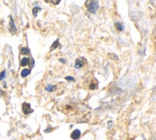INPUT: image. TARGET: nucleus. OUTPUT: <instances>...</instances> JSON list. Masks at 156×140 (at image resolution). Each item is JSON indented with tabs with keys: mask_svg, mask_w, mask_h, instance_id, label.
I'll return each mask as SVG.
<instances>
[{
	"mask_svg": "<svg viewBox=\"0 0 156 140\" xmlns=\"http://www.w3.org/2000/svg\"><path fill=\"white\" fill-rule=\"evenodd\" d=\"M30 75V70L29 69H24L21 71V77H26Z\"/></svg>",
	"mask_w": 156,
	"mask_h": 140,
	"instance_id": "0eeeda50",
	"label": "nucleus"
},
{
	"mask_svg": "<svg viewBox=\"0 0 156 140\" xmlns=\"http://www.w3.org/2000/svg\"><path fill=\"white\" fill-rule=\"evenodd\" d=\"M98 9V0H93V1L88 6V11L92 14H95Z\"/></svg>",
	"mask_w": 156,
	"mask_h": 140,
	"instance_id": "f257e3e1",
	"label": "nucleus"
},
{
	"mask_svg": "<svg viewBox=\"0 0 156 140\" xmlns=\"http://www.w3.org/2000/svg\"><path fill=\"white\" fill-rule=\"evenodd\" d=\"M45 2L52 3V4H54V5H58V4H60L61 0H45Z\"/></svg>",
	"mask_w": 156,
	"mask_h": 140,
	"instance_id": "ddd939ff",
	"label": "nucleus"
},
{
	"mask_svg": "<svg viewBox=\"0 0 156 140\" xmlns=\"http://www.w3.org/2000/svg\"><path fill=\"white\" fill-rule=\"evenodd\" d=\"M59 61H60L61 63H63V64H65V63H67V60L64 59V58H60L59 59Z\"/></svg>",
	"mask_w": 156,
	"mask_h": 140,
	"instance_id": "f3484780",
	"label": "nucleus"
},
{
	"mask_svg": "<svg viewBox=\"0 0 156 140\" xmlns=\"http://www.w3.org/2000/svg\"><path fill=\"white\" fill-rule=\"evenodd\" d=\"M115 26H116L117 30L118 31H123L124 30V26L123 23H120V22H117L116 24H115Z\"/></svg>",
	"mask_w": 156,
	"mask_h": 140,
	"instance_id": "6e6552de",
	"label": "nucleus"
},
{
	"mask_svg": "<svg viewBox=\"0 0 156 140\" xmlns=\"http://www.w3.org/2000/svg\"><path fill=\"white\" fill-rule=\"evenodd\" d=\"M20 53L22 54V55H28V54H30V50L28 47H22V49H20Z\"/></svg>",
	"mask_w": 156,
	"mask_h": 140,
	"instance_id": "1a4fd4ad",
	"label": "nucleus"
},
{
	"mask_svg": "<svg viewBox=\"0 0 156 140\" xmlns=\"http://www.w3.org/2000/svg\"><path fill=\"white\" fill-rule=\"evenodd\" d=\"M65 80H68V81H74L75 79H74L73 76H65Z\"/></svg>",
	"mask_w": 156,
	"mask_h": 140,
	"instance_id": "2eb2a0df",
	"label": "nucleus"
},
{
	"mask_svg": "<svg viewBox=\"0 0 156 140\" xmlns=\"http://www.w3.org/2000/svg\"><path fill=\"white\" fill-rule=\"evenodd\" d=\"M40 10H42V9H40V7H38V6H36V7H34V8H33V11H32L34 17H37V15H38V13H39V11H40Z\"/></svg>",
	"mask_w": 156,
	"mask_h": 140,
	"instance_id": "f8f14e48",
	"label": "nucleus"
},
{
	"mask_svg": "<svg viewBox=\"0 0 156 140\" xmlns=\"http://www.w3.org/2000/svg\"><path fill=\"white\" fill-rule=\"evenodd\" d=\"M3 96H4V92L0 90V98H1V97H3Z\"/></svg>",
	"mask_w": 156,
	"mask_h": 140,
	"instance_id": "6ab92c4d",
	"label": "nucleus"
},
{
	"mask_svg": "<svg viewBox=\"0 0 156 140\" xmlns=\"http://www.w3.org/2000/svg\"><path fill=\"white\" fill-rule=\"evenodd\" d=\"M89 88H90V90H95V89L98 88V84H95V83H91V84H90Z\"/></svg>",
	"mask_w": 156,
	"mask_h": 140,
	"instance_id": "4468645a",
	"label": "nucleus"
},
{
	"mask_svg": "<svg viewBox=\"0 0 156 140\" xmlns=\"http://www.w3.org/2000/svg\"><path fill=\"white\" fill-rule=\"evenodd\" d=\"M85 63H87V60L83 57H79V58L76 59L75 64H74V68L75 69H80L85 65Z\"/></svg>",
	"mask_w": 156,
	"mask_h": 140,
	"instance_id": "f03ea898",
	"label": "nucleus"
},
{
	"mask_svg": "<svg viewBox=\"0 0 156 140\" xmlns=\"http://www.w3.org/2000/svg\"><path fill=\"white\" fill-rule=\"evenodd\" d=\"M22 111H23V113L25 114V115H28V114H30V113L33 112V109L31 108V106H30L29 103H22Z\"/></svg>",
	"mask_w": 156,
	"mask_h": 140,
	"instance_id": "7ed1b4c3",
	"label": "nucleus"
},
{
	"mask_svg": "<svg viewBox=\"0 0 156 140\" xmlns=\"http://www.w3.org/2000/svg\"><path fill=\"white\" fill-rule=\"evenodd\" d=\"M29 63H30V60H29V58H27V57H23V58L20 60V66L21 67H25L29 64Z\"/></svg>",
	"mask_w": 156,
	"mask_h": 140,
	"instance_id": "423d86ee",
	"label": "nucleus"
},
{
	"mask_svg": "<svg viewBox=\"0 0 156 140\" xmlns=\"http://www.w3.org/2000/svg\"><path fill=\"white\" fill-rule=\"evenodd\" d=\"M5 75H6V72L5 71H3L1 74H0V81H1L3 78H5Z\"/></svg>",
	"mask_w": 156,
	"mask_h": 140,
	"instance_id": "dca6fc26",
	"label": "nucleus"
},
{
	"mask_svg": "<svg viewBox=\"0 0 156 140\" xmlns=\"http://www.w3.org/2000/svg\"><path fill=\"white\" fill-rule=\"evenodd\" d=\"M58 46H59V39L56 40L55 42L52 44V46H51V47H50V51H53V50L57 49Z\"/></svg>",
	"mask_w": 156,
	"mask_h": 140,
	"instance_id": "9b49d317",
	"label": "nucleus"
},
{
	"mask_svg": "<svg viewBox=\"0 0 156 140\" xmlns=\"http://www.w3.org/2000/svg\"><path fill=\"white\" fill-rule=\"evenodd\" d=\"M93 1V0H87V1H86V3H85V5L86 6H89L90 4H91V3Z\"/></svg>",
	"mask_w": 156,
	"mask_h": 140,
	"instance_id": "a211bd4d",
	"label": "nucleus"
},
{
	"mask_svg": "<svg viewBox=\"0 0 156 140\" xmlns=\"http://www.w3.org/2000/svg\"><path fill=\"white\" fill-rule=\"evenodd\" d=\"M80 136H81V132H80V130H79V129L73 130V132H71V134H70V137L72 138L73 140L79 139V138H80Z\"/></svg>",
	"mask_w": 156,
	"mask_h": 140,
	"instance_id": "20e7f679",
	"label": "nucleus"
},
{
	"mask_svg": "<svg viewBox=\"0 0 156 140\" xmlns=\"http://www.w3.org/2000/svg\"><path fill=\"white\" fill-rule=\"evenodd\" d=\"M56 89H57V87L55 85H48V86L45 87V90L47 92H54Z\"/></svg>",
	"mask_w": 156,
	"mask_h": 140,
	"instance_id": "9d476101",
	"label": "nucleus"
},
{
	"mask_svg": "<svg viewBox=\"0 0 156 140\" xmlns=\"http://www.w3.org/2000/svg\"><path fill=\"white\" fill-rule=\"evenodd\" d=\"M10 31L12 33L17 32V27H15L14 20H13V18H12V17H10Z\"/></svg>",
	"mask_w": 156,
	"mask_h": 140,
	"instance_id": "39448f33",
	"label": "nucleus"
}]
</instances>
